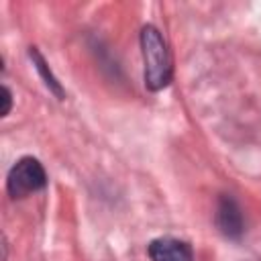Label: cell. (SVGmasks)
<instances>
[{
	"instance_id": "obj_1",
	"label": "cell",
	"mask_w": 261,
	"mask_h": 261,
	"mask_svg": "<svg viewBox=\"0 0 261 261\" xmlns=\"http://www.w3.org/2000/svg\"><path fill=\"white\" fill-rule=\"evenodd\" d=\"M141 53L145 65V86L153 92L163 90L171 82V57L161 33L153 24L141 29Z\"/></svg>"
},
{
	"instance_id": "obj_2",
	"label": "cell",
	"mask_w": 261,
	"mask_h": 261,
	"mask_svg": "<svg viewBox=\"0 0 261 261\" xmlns=\"http://www.w3.org/2000/svg\"><path fill=\"white\" fill-rule=\"evenodd\" d=\"M47 184L45 167L35 157H22L18 159L6 177V190L12 198H27Z\"/></svg>"
},
{
	"instance_id": "obj_3",
	"label": "cell",
	"mask_w": 261,
	"mask_h": 261,
	"mask_svg": "<svg viewBox=\"0 0 261 261\" xmlns=\"http://www.w3.org/2000/svg\"><path fill=\"white\" fill-rule=\"evenodd\" d=\"M214 220H216L218 230H220L226 239H241V234H243V230H245V220H243L241 206L237 204V200H234L232 196L222 194V196L218 198Z\"/></svg>"
},
{
	"instance_id": "obj_4",
	"label": "cell",
	"mask_w": 261,
	"mask_h": 261,
	"mask_svg": "<svg viewBox=\"0 0 261 261\" xmlns=\"http://www.w3.org/2000/svg\"><path fill=\"white\" fill-rule=\"evenodd\" d=\"M151 261H194V251L190 243L175 237L153 239L147 247Z\"/></svg>"
},
{
	"instance_id": "obj_5",
	"label": "cell",
	"mask_w": 261,
	"mask_h": 261,
	"mask_svg": "<svg viewBox=\"0 0 261 261\" xmlns=\"http://www.w3.org/2000/svg\"><path fill=\"white\" fill-rule=\"evenodd\" d=\"M29 55H31V59H33V63H35V67H37V71L41 73V77H43V82H45V86L57 96V98H63V88H61V84L57 82V77L51 73V69H49V65L45 63V59H43V55L39 53V49L37 47H29Z\"/></svg>"
},
{
	"instance_id": "obj_6",
	"label": "cell",
	"mask_w": 261,
	"mask_h": 261,
	"mask_svg": "<svg viewBox=\"0 0 261 261\" xmlns=\"http://www.w3.org/2000/svg\"><path fill=\"white\" fill-rule=\"evenodd\" d=\"M2 100H4V108H2V116H6L8 112H10V106H12V94H10V90L4 86L2 88Z\"/></svg>"
}]
</instances>
